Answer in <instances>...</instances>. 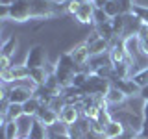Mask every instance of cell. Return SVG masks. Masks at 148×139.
<instances>
[{"mask_svg":"<svg viewBox=\"0 0 148 139\" xmlns=\"http://www.w3.org/2000/svg\"><path fill=\"white\" fill-rule=\"evenodd\" d=\"M95 30L98 32V35L104 37L106 41H111L115 37V32H113V28H111V22H106V24H102V26H96Z\"/></svg>","mask_w":148,"mask_h":139,"instance_id":"24","label":"cell"},{"mask_svg":"<svg viewBox=\"0 0 148 139\" xmlns=\"http://www.w3.org/2000/svg\"><path fill=\"white\" fill-rule=\"evenodd\" d=\"M80 8H82V2H78V0H65L63 2V9H65V13H69V15L76 17V13L80 11Z\"/></svg>","mask_w":148,"mask_h":139,"instance_id":"28","label":"cell"},{"mask_svg":"<svg viewBox=\"0 0 148 139\" xmlns=\"http://www.w3.org/2000/svg\"><path fill=\"white\" fill-rule=\"evenodd\" d=\"M82 117L89 120H98L102 117V109L92 102V104H82Z\"/></svg>","mask_w":148,"mask_h":139,"instance_id":"18","label":"cell"},{"mask_svg":"<svg viewBox=\"0 0 148 139\" xmlns=\"http://www.w3.org/2000/svg\"><path fill=\"white\" fill-rule=\"evenodd\" d=\"M124 132H126V126L117 119H111L106 124V139H119Z\"/></svg>","mask_w":148,"mask_h":139,"instance_id":"13","label":"cell"},{"mask_svg":"<svg viewBox=\"0 0 148 139\" xmlns=\"http://www.w3.org/2000/svg\"><path fill=\"white\" fill-rule=\"evenodd\" d=\"M17 46H18L17 35H9V37H6V39L2 41V52H0V56H8V58H11V56L17 52Z\"/></svg>","mask_w":148,"mask_h":139,"instance_id":"17","label":"cell"},{"mask_svg":"<svg viewBox=\"0 0 148 139\" xmlns=\"http://www.w3.org/2000/svg\"><path fill=\"white\" fill-rule=\"evenodd\" d=\"M85 43L89 45V50H91V56H100V54H108L109 52V48H111V45H109V41H106L104 37H100L98 35V32H92V34L85 39Z\"/></svg>","mask_w":148,"mask_h":139,"instance_id":"7","label":"cell"},{"mask_svg":"<svg viewBox=\"0 0 148 139\" xmlns=\"http://www.w3.org/2000/svg\"><path fill=\"white\" fill-rule=\"evenodd\" d=\"M30 8L34 19H50L59 11H65L63 4H58L56 0H30Z\"/></svg>","mask_w":148,"mask_h":139,"instance_id":"2","label":"cell"},{"mask_svg":"<svg viewBox=\"0 0 148 139\" xmlns=\"http://www.w3.org/2000/svg\"><path fill=\"white\" fill-rule=\"evenodd\" d=\"M124 50H126L128 59H130V63H132L135 58H139V56L143 54L141 37H139V35H128V37H124Z\"/></svg>","mask_w":148,"mask_h":139,"instance_id":"8","label":"cell"},{"mask_svg":"<svg viewBox=\"0 0 148 139\" xmlns=\"http://www.w3.org/2000/svg\"><path fill=\"white\" fill-rule=\"evenodd\" d=\"M4 115L8 117V120H17L18 117H22V115H24V106L9 102V106H8V109L4 111Z\"/></svg>","mask_w":148,"mask_h":139,"instance_id":"20","label":"cell"},{"mask_svg":"<svg viewBox=\"0 0 148 139\" xmlns=\"http://www.w3.org/2000/svg\"><path fill=\"white\" fill-rule=\"evenodd\" d=\"M87 74H89V72H85V71L76 72V76H74V80H72V85L78 87V89H83L85 83H87Z\"/></svg>","mask_w":148,"mask_h":139,"instance_id":"29","label":"cell"},{"mask_svg":"<svg viewBox=\"0 0 148 139\" xmlns=\"http://www.w3.org/2000/svg\"><path fill=\"white\" fill-rule=\"evenodd\" d=\"M143 119H145V124L148 126V100H145V106H143Z\"/></svg>","mask_w":148,"mask_h":139,"instance_id":"38","label":"cell"},{"mask_svg":"<svg viewBox=\"0 0 148 139\" xmlns=\"http://www.w3.org/2000/svg\"><path fill=\"white\" fill-rule=\"evenodd\" d=\"M9 67H13V65H11V58H8V56H0V71L9 69Z\"/></svg>","mask_w":148,"mask_h":139,"instance_id":"34","label":"cell"},{"mask_svg":"<svg viewBox=\"0 0 148 139\" xmlns=\"http://www.w3.org/2000/svg\"><path fill=\"white\" fill-rule=\"evenodd\" d=\"M109 0H92V6H95V9H104L106 8V4H108Z\"/></svg>","mask_w":148,"mask_h":139,"instance_id":"36","label":"cell"},{"mask_svg":"<svg viewBox=\"0 0 148 139\" xmlns=\"http://www.w3.org/2000/svg\"><path fill=\"white\" fill-rule=\"evenodd\" d=\"M59 119H61V122H65L67 126H72V124H76L78 120L82 119V111L78 109V106L67 104L61 109V113H59Z\"/></svg>","mask_w":148,"mask_h":139,"instance_id":"10","label":"cell"},{"mask_svg":"<svg viewBox=\"0 0 148 139\" xmlns=\"http://www.w3.org/2000/svg\"><path fill=\"white\" fill-rule=\"evenodd\" d=\"M83 139H106V137H104V136H98V133H95V132L91 130V132H87L85 136H83Z\"/></svg>","mask_w":148,"mask_h":139,"instance_id":"37","label":"cell"},{"mask_svg":"<svg viewBox=\"0 0 148 139\" xmlns=\"http://www.w3.org/2000/svg\"><path fill=\"white\" fill-rule=\"evenodd\" d=\"M135 139H145V137H143V136H137V137H135Z\"/></svg>","mask_w":148,"mask_h":139,"instance_id":"44","label":"cell"},{"mask_svg":"<svg viewBox=\"0 0 148 139\" xmlns=\"http://www.w3.org/2000/svg\"><path fill=\"white\" fill-rule=\"evenodd\" d=\"M54 139H72V137L69 136V133H65V136H56Z\"/></svg>","mask_w":148,"mask_h":139,"instance_id":"41","label":"cell"},{"mask_svg":"<svg viewBox=\"0 0 148 139\" xmlns=\"http://www.w3.org/2000/svg\"><path fill=\"white\" fill-rule=\"evenodd\" d=\"M106 98H108L109 106H124L130 96H128V95H124V93L120 91V89H117V87L111 85L109 89H108V93H106Z\"/></svg>","mask_w":148,"mask_h":139,"instance_id":"14","label":"cell"},{"mask_svg":"<svg viewBox=\"0 0 148 139\" xmlns=\"http://www.w3.org/2000/svg\"><path fill=\"white\" fill-rule=\"evenodd\" d=\"M109 22H111V28H113L115 35L124 37V30H126V19H124V15H117V17L109 19Z\"/></svg>","mask_w":148,"mask_h":139,"instance_id":"23","label":"cell"},{"mask_svg":"<svg viewBox=\"0 0 148 139\" xmlns=\"http://www.w3.org/2000/svg\"><path fill=\"white\" fill-rule=\"evenodd\" d=\"M2 132H4V139H18L21 133H18V126L15 120H8L6 126H2Z\"/></svg>","mask_w":148,"mask_h":139,"instance_id":"22","label":"cell"},{"mask_svg":"<svg viewBox=\"0 0 148 139\" xmlns=\"http://www.w3.org/2000/svg\"><path fill=\"white\" fill-rule=\"evenodd\" d=\"M119 6H120V13L122 15H128V13L133 11V0H119Z\"/></svg>","mask_w":148,"mask_h":139,"instance_id":"32","label":"cell"},{"mask_svg":"<svg viewBox=\"0 0 148 139\" xmlns=\"http://www.w3.org/2000/svg\"><path fill=\"white\" fill-rule=\"evenodd\" d=\"M106 22H109V17L106 15V11L104 9H95V28L106 24Z\"/></svg>","mask_w":148,"mask_h":139,"instance_id":"30","label":"cell"},{"mask_svg":"<svg viewBox=\"0 0 148 139\" xmlns=\"http://www.w3.org/2000/svg\"><path fill=\"white\" fill-rule=\"evenodd\" d=\"M52 72H48L46 71V67H39V69H32L30 71V80L35 83L37 87L39 85H45L46 83V80H48V76Z\"/></svg>","mask_w":148,"mask_h":139,"instance_id":"16","label":"cell"},{"mask_svg":"<svg viewBox=\"0 0 148 139\" xmlns=\"http://www.w3.org/2000/svg\"><path fill=\"white\" fill-rule=\"evenodd\" d=\"M104 11H106V15H108L109 19H113V17H117V15H122V13H120V6H119V0H109V2L106 4Z\"/></svg>","mask_w":148,"mask_h":139,"instance_id":"25","label":"cell"},{"mask_svg":"<svg viewBox=\"0 0 148 139\" xmlns=\"http://www.w3.org/2000/svg\"><path fill=\"white\" fill-rule=\"evenodd\" d=\"M35 119L39 120V122H43L46 128H52L56 122H59V113L58 111H54L50 106H41V109L37 111V115H35Z\"/></svg>","mask_w":148,"mask_h":139,"instance_id":"9","label":"cell"},{"mask_svg":"<svg viewBox=\"0 0 148 139\" xmlns=\"http://www.w3.org/2000/svg\"><path fill=\"white\" fill-rule=\"evenodd\" d=\"M139 96H141L143 100H148V85H145L141 89V93H139Z\"/></svg>","mask_w":148,"mask_h":139,"instance_id":"39","label":"cell"},{"mask_svg":"<svg viewBox=\"0 0 148 139\" xmlns=\"http://www.w3.org/2000/svg\"><path fill=\"white\" fill-rule=\"evenodd\" d=\"M76 72H80V67L74 63L72 56L69 52L59 54V59L54 65V76L58 78V82L67 89V87L72 85V80L76 76Z\"/></svg>","mask_w":148,"mask_h":139,"instance_id":"1","label":"cell"},{"mask_svg":"<svg viewBox=\"0 0 148 139\" xmlns=\"http://www.w3.org/2000/svg\"><path fill=\"white\" fill-rule=\"evenodd\" d=\"M132 80L135 82V85H139L143 89L145 85H148V67L146 69H143V71H139V72H135L132 76Z\"/></svg>","mask_w":148,"mask_h":139,"instance_id":"26","label":"cell"},{"mask_svg":"<svg viewBox=\"0 0 148 139\" xmlns=\"http://www.w3.org/2000/svg\"><path fill=\"white\" fill-rule=\"evenodd\" d=\"M15 122H17V126H18V133H21V137H24V136H30L32 126H34V122H35V117L22 115V117H18Z\"/></svg>","mask_w":148,"mask_h":139,"instance_id":"15","label":"cell"},{"mask_svg":"<svg viewBox=\"0 0 148 139\" xmlns=\"http://www.w3.org/2000/svg\"><path fill=\"white\" fill-rule=\"evenodd\" d=\"M139 136V133L135 132V130H132V128H126V132L122 133V136H120L119 139H135Z\"/></svg>","mask_w":148,"mask_h":139,"instance_id":"35","label":"cell"},{"mask_svg":"<svg viewBox=\"0 0 148 139\" xmlns=\"http://www.w3.org/2000/svg\"><path fill=\"white\" fill-rule=\"evenodd\" d=\"M30 78V69L26 67L24 63H18V65H13L9 69H4L0 71V80H2V85H13L17 82H22Z\"/></svg>","mask_w":148,"mask_h":139,"instance_id":"3","label":"cell"},{"mask_svg":"<svg viewBox=\"0 0 148 139\" xmlns=\"http://www.w3.org/2000/svg\"><path fill=\"white\" fill-rule=\"evenodd\" d=\"M8 19L13 22H28L32 21V8L30 0H17L11 6H8Z\"/></svg>","mask_w":148,"mask_h":139,"instance_id":"4","label":"cell"},{"mask_svg":"<svg viewBox=\"0 0 148 139\" xmlns=\"http://www.w3.org/2000/svg\"><path fill=\"white\" fill-rule=\"evenodd\" d=\"M109 82H111L113 87L120 89L124 95H128V96H137L139 93H141V87L135 85V82H133L132 78H128V80H109Z\"/></svg>","mask_w":148,"mask_h":139,"instance_id":"11","label":"cell"},{"mask_svg":"<svg viewBox=\"0 0 148 139\" xmlns=\"http://www.w3.org/2000/svg\"><path fill=\"white\" fill-rule=\"evenodd\" d=\"M132 13L143 22V24H146V26H148V8H146V6H139V4H135Z\"/></svg>","mask_w":148,"mask_h":139,"instance_id":"27","label":"cell"},{"mask_svg":"<svg viewBox=\"0 0 148 139\" xmlns=\"http://www.w3.org/2000/svg\"><path fill=\"white\" fill-rule=\"evenodd\" d=\"M91 130H92L95 133H98V136H104V137H106V122H102L100 119H98V120H92Z\"/></svg>","mask_w":148,"mask_h":139,"instance_id":"33","label":"cell"},{"mask_svg":"<svg viewBox=\"0 0 148 139\" xmlns=\"http://www.w3.org/2000/svg\"><path fill=\"white\" fill-rule=\"evenodd\" d=\"M24 65L28 69H39V67H46V48L43 45H34L28 48L26 52V59Z\"/></svg>","mask_w":148,"mask_h":139,"instance_id":"5","label":"cell"},{"mask_svg":"<svg viewBox=\"0 0 148 139\" xmlns=\"http://www.w3.org/2000/svg\"><path fill=\"white\" fill-rule=\"evenodd\" d=\"M72 56L74 63L80 67V71H85L87 72V65L91 61V50H89V45L85 43V41H82V43L74 45V48L69 52Z\"/></svg>","mask_w":148,"mask_h":139,"instance_id":"6","label":"cell"},{"mask_svg":"<svg viewBox=\"0 0 148 139\" xmlns=\"http://www.w3.org/2000/svg\"><path fill=\"white\" fill-rule=\"evenodd\" d=\"M78 2H82V4H89V2H92V0H78Z\"/></svg>","mask_w":148,"mask_h":139,"instance_id":"42","label":"cell"},{"mask_svg":"<svg viewBox=\"0 0 148 139\" xmlns=\"http://www.w3.org/2000/svg\"><path fill=\"white\" fill-rule=\"evenodd\" d=\"M22 106H24V115L35 117V115H37V111L41 109V106H43V104L39 102V98H37V96H32V98L28 100V102H24Z\"/></svg>","mask_w":148,"mask_h":139,"instance_id":"21","label":"cell"},{"mask_svg":"<svg viewBox=\"0 0 148 139\" xmlns=\"http://www.w3.org/2000/svg\"><path fill=\"white\" fill-rule=\"evenodd\" d=\"M13 2H17V0H0V6H11Z\"/></svg>","mask_w":148,"mask_h":139,"instance_id":"40","label":"cell"},{"mask_svg":"<svg viewBox=\"0 0 148 139\" xmlns=\"http://www.w3.org/2000/svg\"><path fill=\"white\" fill-rule=\"evenodd\" d=\"M76 21L80 24H95V6L89 4H82L80 11L76 13Z\"/></svg>","mask_w":148,"mask_h":139,"instance_id":"12","label":"cell"},{"mask_svg":"<svg viewBox=\"0 0 148 139\" xmlns=\"http://www.w3.org/2000/svg\"><path fill=\"white\" fill-rule=\"evenodd\" d=\"M30 137L32 139H50L48 137V128H46L43 122H39V120L35 119L34 126H32V132H30Z\"/></svg>","mask_w":148,"mask_h":139,"instance_id":"19","label":"cell"},{"mask_svg":"<svg viewBox=\"0 0 148 139\" xmlns=\"http://www.w3.org/2000/svg\"><path fill=\"white\" fill-rule=\"evenodd\" d=\"M139 37H141V43H143V54L148 56V26L143 24L141 32H139Z\"/></svg>","mask_w":148,"mask_h":139,"instance_id":"31","label":"cell"},{"mask_svg":"<svg viewBox=\"0 0 148 139\" xmlns=\"http://www.w3.org/2000/svg\"><path fill=\"white\" fill-rule=\"evenodd\" d=\"M18 139H32L30 136H24V137H18Z\"/></svg>","mask_w":148,"mask_h":139,"instance_id":"43","label":"cell"}]
</instances>
